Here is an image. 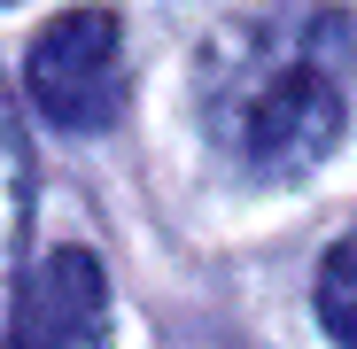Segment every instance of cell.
I'll use <instances>...</instances> for the list:
<instances>
[{
  "label": "cell",
  "mask_w": 357,
  "mask_h": 349,
  "mask_svg": "<svg viewBox=\"0 0 357 349\" xmlns=\"http://www.w3.org/2000/svg\"><path fill=\"white\" fill-rule=\"evenodd\" d=\"M357 101V16L349 8H257L210 24L195 54V109L225 163L249 179L319 171Z\"/></svg>",
  "instance_id": "1"
},
{
  "label": "cell",
  "mask_w": 357,
  "mask_h": 349,
  "mask_svg": "<svg viewBox=\"0 0 357 349\" xmlns=\"http://www.w3.org/2000/svg\"><path fill=\"white\" fill-rule=\"evenodd\" d=\"M24 86L39 101L47 125L63 132H101L116 109H125V31L109 8H70L31 39Z\"/></svg>",
  "instance_id": "2"
},
{
  "label": "cell",
  "mask_w": 357,
  "mask_h": 349,
  "mask_svg": "<svg viewBox=\"0 0 357 349\" xmlns=\"http://www.w3.org/2000/svg\"><path fill=\"white\" fill-rule=\"evenodd\" d=\"M109 326V272L93 249H47L8 295L0 349H93Z\"/></svg>",
  "instance_id": "3"
},
{
  "label": "cell",
  "mask_w": 357,
  "mask_h": 349,
  "mask_svg": "<svg viewBox=\"0 0 357 349\" xmlns=\"http://www.w3.org/2000/svg\"><path fill=\"white\" fill-rule=\"evenodd\" d=\"M24 217H31V148H24V125H16L8 86H0V287H8V272H16Z\"/></svg>",
  "instance_id": "4"
},
{
  "label": "cell",
  "mask_w": 357,
  "mask_h": 349,
  "mask_svg": "<svg viewBox=\"0 0 357 349\" xmlns=\"http://www.w3.org/2000/svg\"><path fill=\"white\" fill-rule=\"evenodd\" d=\"M311 303H319V326H326L342 349H357V225L319 256V287H311Z\"/></svg>",
  "instance_id": "5"
}]
</instances>
